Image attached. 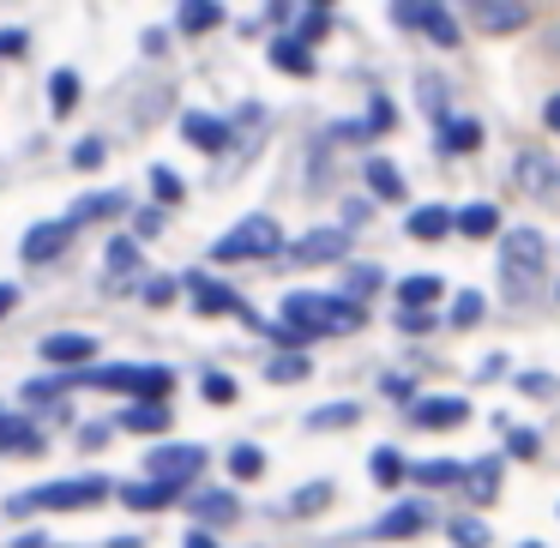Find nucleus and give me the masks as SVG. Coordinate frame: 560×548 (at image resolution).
<instances>
[{
	"label": "nucleus",
	"instance_id": "obj_1",
	"mask_svg": "<svg viewBox=\"0 0 560 548\" xmlns=\"http://www.w3.org/2000/svg\"><path fill=\"white\" fill-rule=\"evenodd\" d=\"M362 302H350V295H319V290H295L283 295V331H295V338H331V331H355L362 326Z\"/></svg>",
	"mask_w": 560,
	"mask_h": 548
},
{
	"label": "nucleus",
	"instance_id": "obj_2",
	"mask_svg": "<svg viewBox=\"0 0 560 548\" xmlns=\"http://www.w3.org/2000/svg\"><path fill=\"white\" fill-rule=\"evenodd\" d=\"M109 476H79V482H43L31 488V494H13L7 500V512H73V506H97V500H109Z\"/></svg>",
	"mask_w": 560,
	"mask_h": 548
},
{
	"label": "nucleus",
	"instance_id": "obj_3",
	"mask_svg": "<svg viewBox=\"0 0 560 548\" xmlns=\"http://www.w3.org/2000/svg\"><path fill=\"white\" fill-rule=\"evenodd\" d=\"M283 247V230L278 218H266V211H254V218H242L230 235H218L211 242V259H271Z\"/></svg>",
	"mask_w": 560,
	"mask_h": 548
},
{
	"label": "nucleus",
	"instance_id": "obj_4",
	"mask_svg": "<svg viewBox=\"0 0 560 548\" xmlns=\"http://www.w3.org/2000/svg\"><path fill=\"white\" fill-rule=\"evenodd\" d=\"M542 259H548V247H542L536 230H512L506 235V247H500V271H506V290L518 295V302L542 283Z\"/></svg>",
	"mask_w": 560,
	"mask_h": 548
},
{
	"label": "nucleus",
	"instance_id": "obj_5",
	"mask_svg": "<svg viewBox=\"0 0 560 548\" xmlns=\"http://www.w3.org/2000/svg\"><path fill=\"white\" fill-rule=\"evenodd\" d=\"M91 380L109 386V392H127V398H139V404H170V392H175L170 368H103V374H91Z\"/></svg>",
	"mask_w": 560,
	"mask_h": 548
},
{
	"label": "nucleus",
	"instance_id": "obj_6",
	"mask_svg": "<svg viewBox=\"0 0 560 548\" xmlns=\"http://www.w3.org/2000/svg\"><path fill=\"white\" fill-rule=\"evenodd\" d=\"M199 470H206V452H199V446H175V440H163V446H151V482L187 488Z\"/></svg>",
	"mask_w": 560,
	"mask_h": 548
},
{
	"label": "nucleus",
	"instance_id": "obj_7",
	"mask_svg": "<svg viewBox=\"0 0 560 548\" xmlns=\"http://www.w3.org/2000/svg\"><path fill=\"white\" fill-rule=\"evenodd\" d=\"M182 283H187V290H194V307H199V314H206V319H211V314H242V307H247L242 295L230 290V283L206 278V271H194V278H182Z\"/></svg>",
	"mask_w": 560,
	"mask_h": 548
},
{
	"label": "nucleus",
	"instance_id": "obj_8",
	"mask_svg": "<svg viewBox=\"0 0 560 548\" xmlns=\"http://www.w3.org/2000/svg\"><path fill=\"white\" fill-rule=\"evenodd\" d=\"M398 25H422L428 37L440 43V49H452V43H458V25H452V13H440V7H422V0H404V7H398Z\"/></svg>",
	"mask_w": 560,
	"mask_h": 548
},
{
	"label": "nucleus",
	"instance_id": "obj_9",
	"mask_svg": "<svg viewBox=\"0 0 560 548\" xmlns=\"http://www.w3.org/2000/svg\"><path fill=\"white\" fill-rule=\"evenodd\" d=\"M428 518H434V512H428L422 500H404V506H392L386 518L374 524V536H380V543H404V536L428 530Z\"/></svg>",
	"mask_w": 560,
	"mask_h": 548
},
{
	"label": "nucleus",
	"instance_id": "obj_10",
	"mask_svg": "<svg viewBox=\"0 0 560 548\" xmlns=\"http://www.w3.org/2000/svg\"><path fill=\"white\" fill-rule=\"evenodd\" d=\"M43 355L55 368H85L97 355V338H85V331H55V338H43Z\"/></svg>",
	"mask_w": 560,
	"mask_h": 548
},
{
	"label": "nucleus",
	"instance_id": "obj_11",
	"mask_svg": "<svg viewBox=\"0 0 560 548\" xmlns=\"http://www.w3.org/2000/svg\"><path fill=\"white\" fill-rule=\"evenodd\" d=\"M67 242H73V230H67L61 218H49V223H37V230L25 235V259H31V266H49Z\"/></svg>",
	"mask_w": 560,
	"mask_h": 548
},
{
	"label": "nucleus",
	"instance_id": "obj_12",
	"mask_svg": "<svg viewBox=\"0 0 560 548\" xmlns=\"http://www.w3.org/2000/svg\"><path fill=\"white\" fill-rule=\"evenodd\" d=\"M295 266H326V259H343V230H314L290 247Z\"/></svg>",
	"mask_w": 560,
	"mask_h": 548
},
{
	"label": "nucleus",
	"instance_id": "obj_13",
	"mask_svg": "<svg viewBox=\"0 0 560 548\" xmlns=\"http://www.w3.org/2000/svg\"><path fill=\"white\" fill-rule=\"evenodd\" d=\"M410 416L422 428H458L464 416H470V404L464 398H422V404H410Z\"/></svg>",
	"mask_w": 560,
	"mask_h": 548
},
{
	"label": "nucleus",
	"instance_id": "obj_14",
	"mask_svg": "<svg viewBox=\"0 0 560 548\" xmlns=\"http://www.w3.org/2000/svg\"><path fill=\"white\" fill-rule=\"evenodd\" d=\"M0 452H19V458H37V452H43V440H37V428H31L25 416H0Z\"/></svg>",
	"mask_w": 560,
	"mask_h": 548
},
{
	"label": "nucleus",
	"instance_id": "obj_15",
	"mask_svg": "<svg viewBox=\"0 0 560 548\" xmlns=\"http://www.w3.org/2000/svg\"><path fill=\"white\" fill-rule=\"evenodd\" d=\"M440 295H446V283L428 271V278H404L398 283V302H404V314H422V307H434Z\"/></svg>",
	"mask_w": 560,
	"mask_h": 548
},
{
	"label": "nucleus",
	"instance_id": "obj_16",
	"mask_svg": "<svg viewBox=\"0 0 560 548\" xmlns=\"http://www.w3.org/2000/svg\"><path fill=\"white\" fill-rule=\"evenodd\" d=\"M175 494H182V488H170V482H127L121 488V500L133 512H158V506H175Z\"/></svg>",
	"mask_w": 560,
	"mask_h": 548
},
{
	"label": "nucleus",
	"instance_id": "obj_17",
	"mask_svg": "<svg viewBox=\"0 0 560 548\" xmlns=\"http://www.w3.org/2000/svg\"><path fill=\"white\" fill-rule=\"evenodd\" d=\"M182 133L194 139L199 151H223V145H230V127H223L218 115H187V121H182Z\"/></svg>",
	"mask_w": 560,
	"mask_h": 548
},
{
	"label": "nucleus",
	"instance_id": "obj_18",
	"mask_svg": "<svg viewBox=\"0 0 560 548\" xmlns=\"http://www.w3.org/2000/svg\"><path fill=\"white\" fill-rule=\"evenodd\" d=\"M271 67H278V73H295V79H307V73H314V55H307L295 37H278V43H271Z\"/></svg>",
	"mask_w": 560,
	"mask_h": 548
},
{
	"label": "nucleus",
	"instance_id": "obj_19",
	"mask_svg": "<svg viewBox=\"0 0 560 548\" xmlns=\"http://www.w3.org/2000/svg\"><path fill=\"white\" fill-rule=\"evenodd\" d=\"M482 145V121H440V151H452V158H464V151Z\"/></svg>",
	"mask_w": 560,
	"mask_h": 548
},
{
	"label": "nucleus",
	"instance_id": "obj_20",
	"mask_svg": "<svg viewBox=\"0 0 560 548\" xmlns=\"http://www.w3.org/2000/svg\"><path fill=\"white\" fill-rule=\"evenodd\" d=\"M410 235H416V242H440V235H452V211H446V206L410 211Z\"/></svg>",
	"mask_w": 560,
	"mask_h": 548
},
{
	"label": "nucleus",
	"instance_id": "obj_21",
	"mask_svg": "<svg viewBox=\"0 0 560 548\" xmlns=\"http://www.w3.org/2000/svg\"><path fill=\"white\" fill-rule=\"evenodd\" d=\"M464 494H470V500H494L500 494V458L470 464V470H464Z\"/></svg>",
	"mask_w": 560,
	"mask_h": 548
},
{
	"label": "nucleus",
	"instance_id": "obj_22",
	"mask_svg": "<svg viewBox=\"0 0 560 548\" xmlns=\"http://www.w3.org/2000/svg\"><path fill=\"white\" fill-rule=\"evenodd\" d=\"M187 506H194L199 524H230V518H235V494H223V488H211V494H194Z\"/></svg>",
	"mask_w": 560,
	"mask_h": 548
},
{
	"label": "nucleus",
	"instance_id": "obj_23",
	"mask_svg": "<svg viewBox=\"0 0 560 548\" xmlns=\"http://www.w3.org/2000/svg\"><path fill=\"white\" fill-rule=\"evenodd\" d=\"M524 7H512V0H488V7H476V25L482 31H518L524 25Z\"/></svg>",
	"mask_w": 560,
	"mask_h": 548
},
{
	"label": "nucleus",
	"instance_id": "obj_24",
	"mask_svg": "<svg viewBox=\"0 0 560 548\" xmlns=\"http://www.w3.org/2000/svg\"><path fill=\"white\" fill-rule=\"evenodd\" d=\"M121 428H133V434H163V428H170V404H133V410H121Z\"/></svg>",
	"mask_w": 560,
	"mask_h": 548
},
{
	"label": "nucleus",
	"instance_id": "obj_25",
	"mask_svg": "<svg viewBox=\"0 0 560 548\" xmlns=\"http://www.w3.org/2000/svg\"><path fill=\"white\" fill-rule=\"evenodd\" d=\"M109 211H121V194H85V199H79V206L73 211H67V230H79V223H91V218H109Z\"/></svg>",
	"mask_w": 560,
	"mask_h": 548
},
{
	"label": "nucleus",
	"instance_id": "obj_26",
	"mask_svg": "<svg viewBox=\"0 0 560 548\" xmlns=\"http://www.w3.org/2000/svg\"><path fill=\"white\" fill-rule=\"evenodd\" d=\"M452 230L470 235V242H476V235H494V230H500V211H494V206H464L458 218H452Z\"/></svg>",
	"mask_w": 560,
	"mask_h": 548
},
{
	"label": "nucleus",
	"instance_id": "obj_27",
	"mask_svg": "<svg viewBox=\"0 0 560 548\" xmlns=\"http://www.w3.org/2000/svg\"><path fill=\"white\" fill-rule=\"evenodd\" d=\"M368 187H374L380 199H404V175L392 170L386 158H368Z\"/></svg>",
	"mask_w": 560,
	"mask_h": 548
},
{
	"label": "nucleus",
	"instance_id": "obj_28",
	"mask_svg": "<svg viewBox=\"0 0 560 548\" xmlns=\"http://www.w3.org/2000/svg\"><path fill=\"white\" fill-rule=\"evenodd\" d=\"M103 266H109V278H133L139 271V242H109V254H103Z\"/></svg>",
	"mask_w": 560,
	"mask_h": 548
},
{
	"label": "nucleus",
	"instance_id": "obj_29",
	"mask_svg": "<svg viewBox=\"0 0 560 548\" xmlns=\"http://www.w3.org/2000/svg\"><path fill=\"white\" fill-rule=\"evenodd\" d=\"M416 482L422 488H440V482H464V464H452V458H434V464H416Z\"/></svg>",
	"mask_w": 560,
	"mask_h": 548
},
{
	"label": "nucleus",
	"instance_id": "obj_30",
	"mask_svg": "<svg viewBox=\"0 0 560 548\" xmlns=\"http://www.w3.org/2000/svg\"><path fill=\"white\" fill-rule=\"evenodd\" d=\"M218 7H211V0H187V7H182V31H187V37H199V31H211V25H218Z\"/></svg>",
	"mask_w": 560,
	"mask_h": 548
},
{
	"label": "nucleus",
	"instance_id": "obj_31",
	"mask_svg": "<svg viewBox=\"0 0 560 548\" xmlns=\"http://www.w3.org/2000/svg\"><path fill=\"white\" fill-rule=\"evenodd\" d=\"M368 470H374L380 488H398L404 482V458H398V452H374V458H368Z\"/></svg>",
	"mask_w": 560,
	"mask_h": 548
},
{
	"label": "nucleus",
	"instance_id": "obj_32",
	"mask_svg": "<svg viewBox=\"0 0 560 548\" xmlns=\"http://www.w3.org/2000/svg\"><path fill=\"white\" fill-rule=\"evenodd\" d=\"M259 470H266V452H259V446H235V452H230V476H242V482H254Z\"/></svg>",
	"mask_w": 560,
	"mask_h": 548
},
{
	"label": "nucleus",
	"instance_id": "obj_33",
	"mask_svg": "<svg viewBox=\"0 0 560 548\" xmlns=\"http://www.w3.org/2000/svg\"><path fill=\"white\" fill-rule=\"evenodd\" d=\"M49 97H55V115L79 109V73H55L49 79Z\"/></svg>",
	"mask_w": 560,
	"mask_h": 548
},
{
	"label": "nucleus",
	"instance_id": "obj_34",
	"mask_svg": "<svg viewBox=\"0 0 560 548\" xmlns=\"http://www.w3.org/2000/svg\"><path fill=\"white\" fill-rule=\"evenodd\" d=\"M326 25H331V13H326V7H307V13L295 19V43H302V49H307V43H314V37H326Z\"/></svg>",
	"mask_w": 560,
	"mask_h": 548
},
{
	"label": "nucleus",
	"instance_id": "obj_35",
	"mask_svg": "<svg viewBox=\"0 0 560 548\" xmlns=\"http://www.w3.org/2000/svg\"><path fill=\"white\" fill-rule=\"evenodd\" d=\"M452 543L458 548H488V524L482 518H452Z\"/></svg>",
	"mask_w": 560,
	"mask_h": 548
},
{
	"label": "nucleus",
	"instance_id": "obj_36",
	"mask_svg": "<svg viewBox=\"0 0 560 548\" xmlns=\"http://www.w3.org/2000/svg\"><path fill=\"white\" fill-rule=\"evenodd\" d=\"M482 314H488V307H482V295H476V290H464L458 302H452V326H458V331H464V326H476Z\"/></svg>",
	"mask_w": 560,
	"mask_h": 548
},
{
	"label": "nucleus",
	"instance_id": "obj_37",
	"mask_svg": "<svg viewBox=\"0 0 560 548\" xmlns=\"http://www.w3.org/2000/svg\"><path fill=\"white\" fill-rule=\"evenodd\" d=\"M355 422V404H326V410L307 416V428H350Z\"/></svg>",
	"mask_w": 560,
	"mask_h": 548
},
{
	"label": "nucleus",
	"instance_id": "obj_38",
	"mask_svg": "<svg viewBox=\"0 0 560 548\" xmlns=\"http://www.w3.org/2000/svg\"><path fill=\"white\" fill-rule=\"evenodd\" d=\"M266 374L278 380V386H283V380H307V355H295V350H290V355H278V362H271Z\"/></svg>",
	"mask_w": 560,
	"mask_h": 548
},
{
	"label": "nucleus",
	"instance_id": "obj_39",
	"mask_svg": "<svg viewBox=\"0 0 560 548\" xmlns=\"http://www.w3.org/2000/svg\"><path fill=\"white\" fill-rule=\"evenodd\" d=\"M326 500H331V482H307L302 494L290 500V512H319V506H326Z\"/></svg>",
	"mask_w": 560,
	"mask_h": 548
},
{
	"label": "nucleus",
	"instance_id": "obj_40",
	"mask_svg": "<svg viewBox=\"0 0 560 548\" xmlns=\"http://www.w3.org/2000/svg\"><path fill=\"white\" fill-rule=\"evenodd\" d=\"M151 187H158V199H163V206H170V199H182V175H175V170H163V163L151 170Z\"/></svg>",
	"mask_w": 560,
	"mask_h": 548
},
{
	"label": "nucleus",
	"instance_id": "obj_41",
	"mask_svg": "<svg viewBox=\"0 0 560 548\" xmlns=\"http://www.w3.org/2000/svg\"><path fill=\"white\" fill-rule=\"evenodd\" d=\"M103 158H109V145H103V139H79V151H73L79 170H97Z\"/></svg>",
	"mask_w": 560,
	"mask_h": 548
},
{
	"label": "nucleus",
	"instance_id": "obj_42",
	"mask_svg": "<svg viewBox=\"0 0 560 548\" xmlns=\"http://www.w3.org/2000/svg\"><path fill=\"white\" fill-rule=\"evenodd\" d=\"M206 404H235V380L230 374H206Z\"/></svg>",
	"mask_w": 560,
	"mask_h": 548
},
{
	"label": "nucleus",
	"instance_id": "obj_43",
	"mask_svg": "<svg viewBox=\"0 0 560 548\" xmlns=\"http://www.w3.org/2000/svg\"><path fill=\"white\" fill-rule=\"evenodd\" d=\"M506 452H512V458H536L542 446H536V434H530V428H512V434H506Z\"/></svg>",
	"mask_w": 560,
	"mask_h": 548
},
{
	"label": "nucleus",
	"instance_id": "obj_44",
	"mask_svg": "<svg viewBox=\"0 0 560 548\" xmlns=\"http://www.w3.org/2000/svg\"><path fill=\"white\" fill-rule=\"evenodd\" d=\"M145 302H151V307L175 302V278H151V283H145Z\"/></svg>",
	"mask_w": 560,
	"mask_h": 548
},
{
	"label": "nucleus",
	"instance_id": "obj_45",
	"mask_svg": "<svg viewBox=\"0 0 560 548\" xmlns=\"http://www.w3.org/2000/svg\"><path fill=\"white\" fill-rule=\"evenodd\" d=\"M518 386L530 392V398H555V374H524Z\"/></svg>",
	"mask_w": 560,
	"mask_h": 548
},
{
	"label": "nucleus",
	"instance_id": "obj_46",
	"mask_svg": "<svg viewBox=\"0 0 560 548\" xmlns=\"http://www.w3.org/2000/svg\"><path fill=\"white\" fill-rule=\"evenodd\" d=\"M25 49H31L25 31H0V61H7V55H25Z\"/></svg>",
	"mask_w": 560,
	"mask_h": 548
},
{
	"label": "nucleus",
	"instance_id": "obj_47",
	"mask_svg": "<svg viewBox=\"0 0 560 548\" xmlns=\"http://www.w3.org/2000/svg\"><path fill=\"white\" fill-rule=\"evenodd\" d=\"M374 283H380V266H355V271H350V295H355V290H374Z\"/></svg>",
	"mask_w": 560,
	"mask_h": 548
},
{
	"label": "nucleus",
	"instance_id": "obj_48",
	"mask_svg": "<svg viewBox=\"0 0 560 548\" xmlns=\"http://www.w3.org/2000/svg\"><path fill=\"white\" fill-rule=\"evenodd\" d=\"M368 127H374V133H386V127H392V103H386V97H380L374 109H368Z\"/></svg>",
	"mask_w": 560,
	"mask_h": 548
},
{
	"label": "nucleus",
	"instance_id": "obj_49",
	"mask_svg": "<svg viewBox=\"0 0 560 548\" xmlns=\"http://www.w3.org/2000/svg\"><path fill=\"white\" fill-rule=\"evenodd\" d=\"M187 548H218V536H206V530H187Z\"/></svg>",
	"mask_w": 560,
	"mask_h": 548
},
{
	"label": "nucleus",
	"instance_id": "obj_50",
	"mask_svg": "<svg viewBox=\"0 0 560 548\" xmlns=\"http://www.w3.org/2000/svg\"><path fill=\"white\" fill-rule=\"evenodd\" d=\"M542 121H548V127H555V133H560V97H548V109H542Z\"/></svg>",
	"mask_w": 560,
	"mask_h": 548
},
{
	"label": "nucleus",
	"instance_id": "obj_51",
	"mask_svg": "<svg viewBox=\"0 0 560 548\" xmlns=\"http://www.w3.org/2000/svg\"><path fill=\"white\" fill-rule=\"evenodd\" d=\"M13 302H19V290H13V283H0V314H7Z\"/></svg>",
	"mask_w": 560,
	"mask_h": 548
},
{
	"label": "nucleus",
	"instance_id": "obj_52",
	"mask_svg": "<svg viewBox=\"0 0 560 548\" xmlns=\"http://www.w3.org/2000/svg\"><path fill=\"white\" fill-rule=\"evenodd\" d=\"M524 548H542V543H524Z\"/></svg>",
	"mask_w": 560,
	"mask_h": 548
}]
</instances>
